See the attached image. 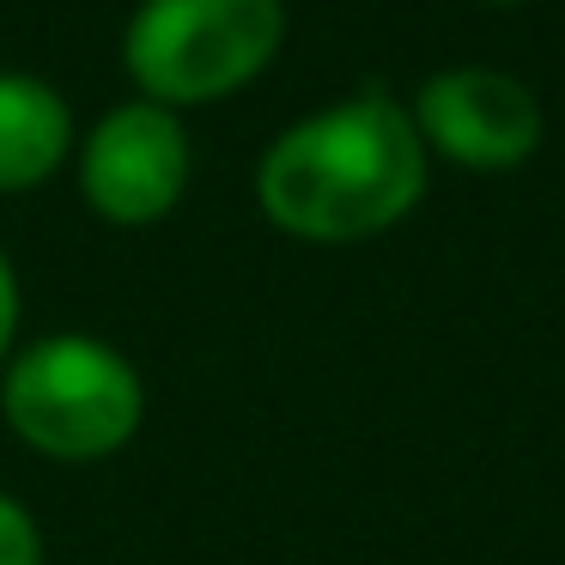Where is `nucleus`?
I'll return each instance as SVG.
<instances>
[{
	"mask_svg": "<svg viewBox=\"0 0 565 565\" xmlns=\"http://www.w3.org/2000/svg\"><path fill=\"white\" fill-rule=\"evenodd\" d=\"M13 322H19V280H13V262L0 249V353L13 341Z\"/></svg>",
	"mask_w": 565,
	"mask_h": 565,
	"instance_id": "8",
	"label": "nucleus"
},
{
	"mask_svg": "<svg viewBox=\"0 0 565 565\" xmlns=\"http://www.w3.org/2000/svg\"><path fill=\"white\" fill-rule=\"evenodd\" d=\"M286 38L280 0H140L122 38L152 104H201L256 79Z\"/></svg>",
	"mask_w": 565,
	"mask_h": 565,
	"instance_id": "3",
	"label": "nucleus"
},
{
	"mask_svg": "<svg viewBox=\"0 0 565 565\" xmlns=\"http://www.w3.org/2000/svg\"><path fill=\"white\" fill-rule=\"evenodd\" d=\"M67 104L31 74H0V189H25L50 177L67 152Z\"/></svg>",
	"mask_w": 565,
	"mask_h": 565,
	"instance_id": "6",
	"label": "nucleus"
},
{
	"mask_svg": "<svg viewBox=\"0 0 565 565\" xmlns=\"http://www.w3.org/2000/svg\"><path fill=\"white\" fill-rule=\"evenodd\" d=\"M189 183V135L164 104H116L79 152V189L116 225H147L177 207Z\"/></svg>",
	"mask_w": 565,
	"mask_h": 565,
	"instance_id": "4",
	"label": "nucleus"
},
{
	"mask_svg": "<svg viewBox=\"0 0 565 565\" xmlns=\"http://www.w3.org/2000/svg\"><path fill=\"white\" fill-rule=\"evenodd\" d=\"M0 565H43L38 523L25 516V504L0 492Z\"/></svg>",
	"mask_w": 565,
	"mask_h": 565,
	"instance_id": "7",
	"label": "nucleus"
},
{
	"mask_svg": "<svg viewBox=\"0 0 565 565\" xmlns=\"http://www.w3.org/2000/svg\"><path fill=\"white\" fill-rule=\"evenodd\" d=\"M426 189V140L383 92L305 116L268 147L256 195L298 237H365L395 225Z\"/></svg>",
	"mask_w": 565,
	"mask_h": 565,
	"instance_id": "1",
	"label": "nucleus"
},
{
	"mask_svg": "<svg viewBox=\"0 0 565 565\" xmlns=\"http://www.w3.org/2000/svg\"><path fill=\"white\" fill-rule=\"evenodd\" d=\"M414 128H419V140L450 152L456 164L504 171V164L535 152L541 104L504 67H444V74H431L419 86Z\"/></svg>",
	"mask_w": 565,
	"mask_h": 565,
	"instance_id": "5",
	"label": "nucleus"
},
{
	"mask_svg": "<svg viewBox=\"0 0 565 565\" xmlns=\"http://www.w3.org/2000/svg\"><path fill=\"white\" fill-rule=\"evenodd\" d=\"M0 402H7V419L25 444L86 462V456H110L135 438L147 390L110 341L50 334L7 365Z\"/></svg>",
	"mask_w": 565,
	"mask_h": 565,
	"instance_id": "2",
	"label": "nucleus"
}]
</instances>
